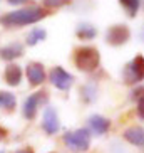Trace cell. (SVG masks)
Segmentation results:
<instances>
[{
    "mask_svg": "<svg viewBox=\"0 0 144 153\" xmlns=\"http://www.w3.org/2000/svg\"><path fill=\"white\" fill-rule=\"evenodd\" d=\"M27 77L32 86H39L45 81V71L40 62H30L27 66Z\"/></svg>",
    "mask_w": 144,
    "mask_h": 153,
    "instance_id": "8fae6325",
    "label": "cell"
},
{
    "mask_svg": "<svg viewBox=\"0 0 144 153\" xmlns=\"http://www.w3.org/2000/svg\"><path fill=\"white\" fill-rule=\"evenodd\" d=\"M129 39H131V30L124 24H116L112 27H109L107 32H106V41H107V44L116 45V47L126 44Z\"/></svg>",
    "mask_w": 144,
    "mask_h": 153,
    "instance_id": "5b68a950",
    "label": "cell"
},
{
    "mask_svg": "<svg viewBox=\"0 0 144 153\" xmlns=\"http://www.w3.org/2000/svg\"><path fill=\"white\" fill-rule=\"evenodd\" d=\"M62 140L72 152H87L90 146V133L86 128H79L76 131H67L62 136Z\"/></svg>",
    "mask_w": 144,
    "mask_h": 153,
    "instance_id": "3957f363",
    "label": "cell"
},
{
    "mask_svg": "<svg viewBox=\"0 0 144 153\" xmlns=\"http://www.w3.org/2000/svg\"><path fill=\"white\" fill-rule=\"evenodd\" d=\"M42 4L45 7H49V9H59V7L71 4V0H42Z\"/></svg>",
    "mask_w": 144,
    "mask_h": 153,
    "instance_id": "d6986e66",
    "label": "cell"
},
{
    "mask_svg": "<svg viewBox=\"0 0 144 153\" xmlns=\"http://www.w3.org/2000/svg\"><path fill=\"white\" fill-rule=\"evenodd\" d=\"M15 153H34V150H32V148H29V146H27V148L17 150V152H15Z\"/></svg>",
    "mask_w": 144,
    "mask_h": 153,
    "instance_id": "7402d4cb",
    "label": "cell"
},
{
    "mask_svg": "<svg viewBox=\"0 0 144 153\" xmlns=\"http://www.w3.org/2000/svg\"><path fill=\"white\" fill-rule=\"evenodd\" d=\"M45 37H47V32H45L44 29L35 27V29H32V32L27 36V44H29V45H35L37 42L44 41Z\"/></svg>",
    "mask_w": 144,
    "mask_h": 153,
    "instance_id": "e0dca14e",
    "label": "cell"
},
{
    "mask_svg": "<svg viewBox=\"0 0 144 153\" xmlns=\"http://www.w3.org/2000/svg\"><path fill=\"white\" fill-rule=\"evenodd\" d=\"M76 34H77L79 39H82V41H92V39L97 36V30H96V27H92L89 24H82V25L77 27Z\"/></svg>",
    "mask_w": 144,
    "mask_h": 153,
    "instance_id": "5bb4252c",
    "label": "cell"
},
{
    "mask_svg": "<svg viewBox=\"0 0 144 153\" xmlns=\"http://www.w3.org/2000/svg\"><path fill=\"white\" fill-rule=\"evenodd\" d=\"M122 136H124V140L129 141L131 145L144 148V128H141V126H129V128L124 130Z\"/></svg>",
    "mask_w": 144,
    "mask_h": 153,
    "instance_id": "30bf717a",
    "label": "cell"
},
{
    "mask_svg": "<svg viewBox=\"0 0 144 153\" xmlns=\"http://www.w3.org/2000/svg\"><path fill=\"white\" fill-rule=\"evenodd\" d=\"M119 4L126 9L129 17H136V14L141 7V0H119Z\"/></svg>",
    "mask_w": 144,
    "mask_h": 153,
    "instance_id": "2e32d148",
    "label": "cell"
},
{
    "mask_svg": "<svg viewBox=\"0 0 144 153\" xmlns=\"http://www.w3.org/2000/svg\"><path fill=\"white\" fill-rule=\"evenodd\" d=\"M143 39H144V32H143Z\"/></svg>",
    "mask_w": 144,
    "mask_h": 153,
    "instance_id": "cb8c5ba5",
    "label": "cell"
},
{
    "mask_svg": "<svg viewBox=\"0 0 144 153\" xmlns=\"http://www.w3.org/2000/svg\"><path fill=\"white\" fill-rule=\"evenodd\" d=\"M99 62H101V54L96 47L82 45V47H77L76 52H74V64H76V68L84 72H90L94 69H97Z\"/></svg>",
    "mask_w": 144,
    "mask_h": 153,
    "instance_id": "7a4b0ae2",
    "label": "cell"
},
{
    "mask_svg": "<svg viewBox=\"0 0 144 153\" xmlns=\"http://www.w3.org/2000/svg\"><path fill=\"white\" fill-rule=\"evenodd\" d=\"M2 138H5V130L0 126V140H2Z\"/></svg>",
    "mask_w": 144,
    "mask_h": 153,
    "instance_id": "603a6c76",
    "label": "cell"
},
{
    "mask_svg": "<svg viewBox=\"0 0 144 153\" xmlns=\"http://www.w3.org/2000/svg\"><path fill=\"white\" fill-rule=\"evenodd\" d=\"M49 79H50V82L60 91L71 89V86L74 84V76H72L71 72H67L64 68H60V66H55V68L50 71Z\"/></svg>",
    "mask_w": 144,
    "mask_h": 153,
    "instance_id": "8992f818",
    "label": "cell"
},
{
    "mask_svg": "<svg viewBox=\"0 0 144 153\" xmlns=\"http://www.w3.org/2000/svg\"><path fill=\"white\" fill-rule=\"evenodd\" d=\"M4 77H5V82L9 86L20 84V81H22V69H20V66H17V64H9L5 68Z\"/></svg>",
    "mask_w": 144,
    "mask_h": 153,
    "instance_id": "7c38bea8",
    "label": "cell"
},
{
    "mask_svg": "<svg viewBox=\"0 0 144 153\" xmlns=\"http://www.w3.org/2000/svg\"><path fill=\"white\" fill-rule=\"evenodd\" d=\"M50 153H54V152H50Z\"/></svg>",
    "mask_w": 144,
    "mask_h": 153,
    "instance_id": "484cf974",
    "label": "cell"
},
{
    "mask_svg": "<svg viewBox=\"0 0 144 153\" xmlns=\"http://www.w3.org/2000/svg\"><path fill=\"white\" fill-rule=\"evenodd\" d=\"M42 128L47 135H55L60 128V123H59V114L54 108L47 106L44 111V120H42Z\"/></svg>",
    "mask_w": 144,
    "mask_h": 153,
    "instance_id": "ba28073f",
    "label": "cell"
},
{
    "mask_svg": "<svg viewBox=\"0 0 144 153\" xmlns=\"http://www.w3.org/2000/svg\"><path fill=\"white\" fill-rule=\"evenodd\" d=\"M47 17V10L40 9V7H30V9H20L15 12H9L0 19V22L5 27H22V25H29V24H35Z\"/></svg>",
    "mask_w": 144,
    "mask_h": 153,
    "instance_id": "6da1fadb",
    "label": "cell"
},
{
    "mask_svg": "<svg viewBox=\"0 0 144 153\" xmlns=\"http://www.w3.org/2000/svg\"><path fill=\"white\" fill-rule=\"evenodd\" d=\"M20 56H24V45L18 42H12L0 49V57L5 61H14L15 57H20Z\"/></svg>",
    "mask_w": 144,
    "mask_h": 153,
    "instance_id": "4fadbf2b",
    "label": "cell"
},
{
    "mask_svg": "<svg viewBox=\"0 0 144 153\" xmlns=\"http://www.w3.org/2000/svg\"><path fill=\"white\" fill-rule=\"evenodd\" d=\"M81 94H82V99H84L86 103H92V101L97 98V89H96L94 84H86L81 89Z\"/></svg>",
    "mask_w": 144,
    "mask_h": 153,
    "instance_id": "ac0fdd59",
    "label": "cell"
},
{
    "mask_svg": "<svg viewBox=\"0 0 144 153\" xmlns=\"http://www.w3.org/2000/svg\"><path fill=\"white\" fill-rule=\"evenodd\" d=\"M137 114L144 120V96H141L137 99Z\"/></svg>",
    "mask_w": 144,
    "mask_h": 153,
    "instance_id": "ffe728a7",
    "label": "cell"
},
{
    "mask_svg": "<svg viewBox=\"0 0 144 153\" xmlns=\"http://www.w3.org/2000/svg\"><path fill=\"white\" fill-rule=\"evenodd\" d=\"M0 153H4V152H0Z\"/></svg>",
    "mask_w": 144,
    "mask_h": 153,
    "instance_id": "d4e9b609",
    "label": "cell"
},
{
    "mask_svg": "<svg viewBox=\"0 0 144 153\" xmlns=\"http://www.w3.org/2000/svg\"><path fill=\"white\" fill-rule=\"evenodd\" d=\"M89 128H90V131L97 136L106 135L109 131V128H111V121H109L107 118L101 116V114H92V116L89 118Z\"/></svg>",
    "mask_w": 144,
    "mask_h": 153,
    "instance_id": "9c48e42d",
    "label": "cell"
},
{
    "mask_svg": "<svg viewBox=\"0 0 144 153\" xmlns=\"http://www.w3.org/2000/svg\"><path fill=\"white\" fill-rule=\"evenodd\" d=\"M124 79L129 84H137V82L144 81V57L143 56H136L126 66V69H124Z\"/></svg>",
    "mask_w": 144,
    "mask_h": 153,
    "instance_id": "277c9868",
    "label": "cell"
},
{
    "mask_svg": "<svg viewBox=\"0 0 144 153\" xmlns=\"http://www.w3.org/2000/svg\"><path fill=\"white\" fill-rule=\"evenodd\" d=\"M45 99H47V96H45V93H34V94H30L27 99H25V103H24V116L27 118V120H34L37 114V108H39V104L44 103Z\"/></svg>",
    "mask_w": 144,
    "mask_h": 153,
    "instance_id": "52a82bcc",
    "label": "cell"
},
{
    "mask_svg": "<svg viewBox=\"0 0 144 153\" xmlns=\"http://www.w3.org/2000/svg\"><path fill=\"white\" fill-rule=\"evenodd\" d=\"M17 104V99L12 93L9 91H0V108L2 109H7V111H12Z\"/></svg>",
    "mask_w": 144,
    "mask_h": 153,
    "instance_id": "9a60e30c",
    "label": "cell"
},
{
    "mask_svg": "<svg viewBox=\"0 0 144 153\" xmlns=\"http://www.w3.org/2000/svg\"><path fill=\"white\" fill-rule=\"evenodd\" d=\"M10 5H22V4H25L27 0H7Z\"/></svg>",
    "mask_w": 144,
    "mask_h": 153,
    "instance_id": "44dd1931",
    "label": "cell"
}]
</instances>
